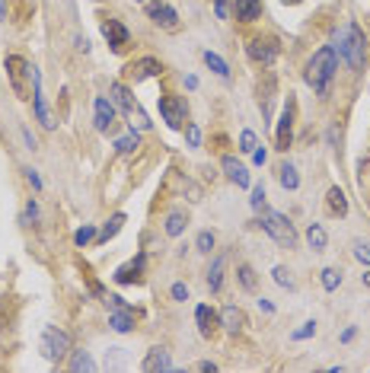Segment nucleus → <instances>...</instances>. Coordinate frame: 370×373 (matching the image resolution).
Returning a JSON list of instances; mask_svg holds the SVG:
<instances>
[{
  "label": "nucleus",
  "mask_w": 370,
  "mask_h": 373,
  "mask_svg": "<svg viewBox=\"0 0 370 373\" xmlns=\"http://www.w3.org/2000/svg\"><path fill=\"white\" fill-rule=\"evenodd\" d=\"M335 52L342 54L348 67L351 70H361L364 67V58H367V35L358 23H345L342 29H335Z\"/></svg>",
  "instance_id": "1"
},
{
  "label": "nucleus",
  "mask_w": 370,
  "mask_h": 373,
  "mask_svg": "<svg viewBox=\"0 0 370 373\" xmlns=\"http://www.w3.org/2000/svg\"><path fill=\"white\" fill-rule=\"evenodd\" d=\"M335 70H338V52H335L332 45H326V48H319V52L309 58L303 77H307V83L313 87V93L326 96L329 83H332V77H335Z\"/></svg>",
  "instance_id": "2"
},
{
  "label": "nucleus",
  "mask_w": 370,
  "mask_h": 373,
  "mask_svg": "<svg viewBox=\"0 0 370 373\" xmlns=\"http://www.w3.org/2000/svg\"><path fill=\"white\" fill-rule=\"evenodd\" d=\"M262 226H265V233L272 236L278 246H284V249H294L297 246V233H294V224L284 214H278V211H265V217H262Z\"/></svg>",
  "instance_id": "3"
},
{
  "label": "nucleus",
  "mask_w": 370,
  "mask_h": 373,
  "mask_svg": "<svg viewBox=\"0 0 370 373\" xmlns=\"http://www.w3.org/2000/svg\"><path fill=\"white\" fill-rule=\"evenodd\" d=\"M67 351H71V339H67V332L48 326V329L42 332V354L48 357V361H61Z\"/></svg>",
  "instance_id": "4"
},
{
  "label": "nucleus",
  "mask_w": 370,
  "mask_h": 373,
  "mask_svg": "<svg viewBox=\"0 0 370 373\" xmlns=\"http://www.w3.org/2000/svg\"><path fill=\"white\" fill-rule=\"evenodd\" d=\"M112 99H115V105H118V109H122V112L131 118V122H138L141 128H150L147 115L138 109V103L131 99V89H128V87H122V83H112Z\"/></svg>",
  "instance_id": "5"
},
{
  "label": "nucleus",
  "mask_w": 370,
  "mask_h": 373,
  "mask_svg": "<svg viewBox=\"0 0 370 373\" xmlns=\"http://www.w3.org/2000/svg\"><path fill=\"white\" fill-rule=\"evenodd\" d=\"M160 115L169 128H182L185 125V99L179 96H160Z\"/></svg>",
  "instance_id": "6"
},
{
  "label": "nucleus",
  "mask_w": 370,
  "mask_h": 373,
  "mask_svg": "<svg viewBox=\"0 0 370 373\" xmlns=\"http://www.w3.org/2000/svg\"><path fill=\"white\" fill-rule=\"evenodd\" d=\"M29 80H32V103H36V115H39V122H42L45 128H54V118H52V112H48V105H45L42 74H39V67H29Z\"/></svg>",
  "instance_id": "7"
},
{
  "label": "nucleus",
  "mask_w": 370,
  "mask_h": 373,
  "mask_svg": "<svg viewBox=\"0 0 370 373\" xmlns=\"http://www.w3.org/2000/svg\"><path fill=\"white\" fill-rule=\"evenodd\" d=\"M246 52L256 64L268 67V64H274V58H278V45H274L272 39H252V42L246 45Z\"/></svg>",
  "instance_id": "8"
},
{
  "label": "nucleus",
  "mask_w": 370,
  "mask_h": 373,
  "mask_svg": "<svg viewBox=\"0 0 370 373\" xmlns=\"http://www.w3.org/2000/svg\"><path fill=\"white\" fill-rule=\"evenodd\" d=\"M7 77H10V87H13V93L19 96V99H26V87H23V74H29V64L19 58V54H10L7 58Z\"/></svg>",
  "instance_id": "9"
},
{
  "label": "nucleus",
  "mask_w": 370,
  "mask_h": 373,
  "mask_svg": "<svg viewBox=\"0 0 370 373\" xmlns=\"http://www.w3.org/2000/svg\"><path fill=\"white\" fill-rule=\"evenodd\" d=\"M147 17L157 23V26H163V29H179V13L169 3H160V0H153V3H147Z\"/></svg>",
  "instance_id": "10"
},
{
  "label": "nucleus",
  "mask_w": 370,
  "mask_h": 373,
  "mask_svg": "<svg viewBox=\"0 0 370 373\" xmlns=\"http://www.w3.org/2000/svg\"><path fill=\"white\" fill-rule=\"evenodd\" d=\"M291 138H294V99H287V105H284V112H281V122H278V134H274L278 150L291 147Z\"/></svg>",
  "instance_id": "11"
},
{
  "label": "nucleus",
  "mask_w": 370,
  "mask_h": 373,
  "mask_svg": "<svg viewBox=\"0 0 370 373\" xmlns=\"http://www.w3.org/2000/svg\"><path fill=\"white\" fill-rule=\"evenodd\" d=\"M102 35H106V42L112 52H122L124 45H128V29H124L118 19H106V23H102Z\"/></svg>",
  "instance_id": "12"
},
{
  "label": "nucleus",
  "mask_w": 370,
  "mask_h": 373,
  "mask_svg": "<svg viewBox=\"0 0 370 373\" xmlns=\"http://www.w3.org/2000/svg\"><path fill=\"white\" fill-rule=\"evenodd\" d=\"M160 70H163V64H160L157 58H141V61L128 64V74L134 77V83H141V80H147V77H160Z\"/></svg>",
  "instance_id": "13"
},
{
  "label": "nucleus",
  "mask_w": 370,
  "mask_h": 373,
  "mask_svg": "<svg viewBox=\"0 0 370 373\" xmlns=\"http://www.w3.org/2000/svg\"><path fill=\"white\" fill-rule=\"evenodd\" d=\"M144 255H138L134 262H128V265H122V268L115 271V281L118 284H134V281H141V271H144Z\"/></svg>",
  "instance_id": "14"
},
{
  "label": "nucleus",
  "mask_w": 370,
  "mask_h": 373,
  "mask_svg": "<svg viewBox=\"0 0 370 373\" xmlns=\"http://www.w3.org/2000/svg\"><path fill=\"white\" fill-rule=\"evenodd\" d=\"M233 13H237L239 23H252V19L262 17V0H237Z\"/></svg>",
  "instance_id": "15"
},
{
  "label": "nucleus",
  "mask_w": 370,
  "mask_h": 373,
  "mask_svg": "<svg viewBox=\"0 0 370 373\" xmlns=\"http://www.w3.org/2000/svg\"><path fill=\"white\" fill-rule=\"evenodd\" d=\"M144 370H173V357H169L166 348H153L144 361Z\"/></svg>",
  "instance_id": "16"
},
{
  "label": "nucleus",
  "mask_w": 370,
  "mask_h": 373,
  "mask_svg": "<svg viewBox=\"0 0 370 373\" xmlns=\"http://www.w3.org/2000/svg\"><path fill=\"white\" fill-rule=\"evenodd\" d=\"M112 122H115L112 103H109L106 96H99V99H96V128L99 131H109V128H112Z\"/></svg>",
  "instance_id": "17"
},
{
  "label": "nucleus",
  "mask_w": 370,
  "mask_h": 373,
  "mask_svg": "<svg viewBox=\"0 0 370 373\" xmlns=\"http://www.w3.org/2000/svg\"><path fill=\"white\" fill-rule=\"evenodd\" d=\"M224 169H227V175L239 185V189H249V173H246V166L243 163H237L233 156H224Z\"/></svg>",
  "instance_id": "18"
},
{
  "label": "nucleus",
  "mask_w": 370,
  "mask_h": 373,
  "mask_svg": "<svg viewBox=\"0 0 370 373\" xmlns=\"http://www.w3.org/2000/svg\"><path fill=\"white\" fill-rule=\"evenodd\" d=\"M195 319H198V332H202L204 339H211V332H214V326H217V316H214V310L211 306H198L195 310Z\"/></svg>",
  "instance_id": "19"
},
{
  "label": "nucleus",
  "mask_w": 370,
  "mask_h": 373,
  "mask_svg": "<svg viewBox=\"0 0 370 373\" xmlns=\"http://www.w3.org/2000/svg\"><path fill=\"white\" fill-rule=\"evenodd\" d=\"M109 326H112L115 332H131L134 329V312L131 310H115Z\"/></svg>",
  "instance_id": "20"
},
{
  "label": "nucleus",
  "mask_w": 370,
  "mask_h": 373,
  "mask_svg": "<svg viewBox=\"0 0 370 373\" xmlns=\"http://www.w3.org/2000/svg\"><path fill=\"white\" fill-rule=\"evenodd\" d=\"M221 326L227 332H239L243 329V312H239L237 306H227V310L221 312Z\"/></svg>",
  "instance_id": "21"
},
{
  "label": "nucleus",
  "mask_w": 370,
  "mask_h": 373,
  "mask_svg": "<svg viewBox=\"0 0 370 373\" xmlns=\"http://www.w3.org/2000/svg\"><path fill=\"white\" fill-rule=\"evenodd\" d=\"M329 211H332V214H338V217H345V214H348V198H345L342 189H329Z\"/></svg>",
  "instance_id": "22"
},
{
  "label": "nucleus",
  "mask_w": 370,
  "mask_h": 373,
  "mask_svg": "<svg viewBox=\"0 0 370 373\" xmlns=\"http://www.w3.org/2000/svg\"><path fill=\"white\" fill-rule=\"evenodd\" d=\"M307 243L313 246V249H316V252H323V249H326V243H329L326 230H323V226H319V224H309V230H307Z\"/></svg>",
  "instance_id": "23"
},
{
  "label": "nucleus",
  "mask_w": 370,
  "mask_h": 373,
  "mask_svg": "<svg viewBox=\"0 0 370 373\" xmlns=\"http://www.w3.org/2000/svg\"><path fill=\"white\" fill-rule=\"evenodd\" d=\"M71 370L74 373H83V370H96V361L87 354V351H74L71 357Z\"/></svg>",
  "instance_id": "24"
},
{
  "label": "nucleus",
  "mask_w": 370,
  "mask_h": 373,
  "mask_svg": "<svg viewBox=\"0 0 370 373\" xmlns=\"http://www.w3.org/2000/svg\"><path fill=\"white\" fill-rule=\"evenodd\" d=\"M278 173H281V175H278V179H281V185H284V189H287V191H294V189H297V185H300V175H297V169H294L291 163H284L281 169H278Z\"/></svg>",
  "instance_id": "25"
},
{
  "label": "nucleus",
  "mask_w": 370,
  "mask_h": 373,
  "mask_svg": "<svg viewBox=\"0 0 370 373\" xmlns=\"http://www.w3.org/2000/svg\"><path fill=\"white\" fill-rule=\"evenodd\" d=\"M221 284H224V259H214L211 271H208V287L217 294V290H221Z\"/></svg>",
  "instance_id": "26"
},
{
  "label": "nucleus",
  "mask_w": 370,
  "mask_h": 373,
  "mask_svg": "<svg viewBox=\"0 0 370 373\" xmlns=\"http://www.w3.org/2000/svg\"><path fill=\"white\" fill-rule=\"evenodd\" d=\"M122 224H124V214H115V217L109 220L102 230H99V243H109V239H112V236L122 230Z\"/></svg>",
  "instance_id": "27"
},
{
  "label": "nucleus",
  "mask_w": 370,
  "mask_h": 373,
  "mask_svg": "<svg viewBox=\"0 0 370 373\" xmlns=\"http://www.w3.org/2000/svg\"><path fill=\"white\" fill-rule=\"evenodd\" d=\"M204 61H208V67L217 74V77H230V67H227V61H224L221 54H214V52H204Z\"/></svg>",
  "instance_id": "28"
},
{
  "label": "nucleus",
  "mask_w": 370,
  "mask_h": 373,
  "mask_svg": "<svg viewBox=\"0 0 370 373\" xmlns=\"http://www.w3.org/2000/svg\"><path fill=\"white\" fill-rule=\"evenodd\" d=\"M182 230H185V217H182V214H169V217H166V233L179 236Z\"/></svg>",
  "instance_id": "29"
},
{
  "label": "nucleus",
  "mask_w": 370,
  "mask_h": 373,
  "mask_svg": "<svg viewBox=\"0 0 370 373\" xmlns=\"http://www.w3.org/2000/svg\"><path fill=\"white\" fill-rule=\"evenodd\" d=\"M239 284L246 287V290H256V271L249 268V265H239Z\"/></svg>",
  "instance_id": "30"
},
{
  "label": "nucleus",
  "mask_w": 370,
  "mask_h": 373,
  "mask_svg": "<svg viewBox=\"0 0 370 373\" xmlns=\"http://www.w3.org/2000/svg\"><path fill=\"white\" fill-rule=\"evenodd\" d=\"M256 147H259L256 134H252V131H243V134H239V150H243V153H252Z\"/></svg>",
  "instance_id": "31"
},
{
  "label": "nucleus",
  "mask_w": 370,
  "mask_h": 373,
  "mask_svg": "<svg viewBox=\"0 0 370 373\" xmlns=\"http://www.w3.org/2000/svg\"><path fill=\"white\" fill-rule=\"evenodd\" d=\"M313 335H316V322L309 319V322H303V326H300V329L294 332L291 339H294V341H303V339H313Z\"/></svg>",
  "instance_id": "32"
},
{
  "label": "nucleus",
  "mask_w": 370,
  "mask_h": 373,
  "mask_svg": "<svg viewBox=\"0 0 370 373\" xmlns=\"http://www.w3.org/2000/svg\"><path fill=\"white\" fill-rule=\"evenodd\" d=\"M138 144H141V140H138V134H124V138L118 140L115 147H118V153H134V147H138Z\"/></svg>",
  "instance_id": "33"
},
{
  "label": "nucleus",
  "mask_w": 370,
  "mask_h": 373,
  "mask_svg": "<svg viewBox=\"0 0 370 373\" xmlns=\"http://www.w3.org/2000/svg\"><path fill=\"white\" fill-rule=\"evenodd\" d=\"M338 284H342V275H338V271H335V268L323 271V287H326V290H335Z\"/></svg>",
  "instance_id": "34"
},
{
  "label": "nucleus",
  "mask_w": 370,
  "mask_h": 373,
  "mask_svg": "<svg viewBox=\"0 0 370 373\" xmlns=\"http://www.w3.org/2000/svg\"><path fill=\"white\" fill-rule=\"evenodd\" d=\"M93 236H96V226H80L77 233H74V243H77V246H87Z\"/></svg>",
  "instance_id": "35"
},
{
  "label": "nucleus",
  "mask_w": 370,
  "mask_h": 373,
  "mask_svg": "<svg viewBox=\"0 0 370 373\" xmlns=\"http://www.w3.org/2000/svg\"><path fill=\"white\" fill-rule=\"evenodd\" d=\"M195 246H198V252H211L214 249V233H198V239H195Z\"/></svg>",
  "instance_id": "36"
},
{
  "label": "nucleus",
  "mask_w": 370,
  "mask_h": 373,
  "mask_svg": "<svg viewBox=\"0 0 370 373\" xmlns=\"http://www.w3.org/2000/svg\"><path fill=\"white\" fill-rule=\"evenodd\" d=\"M185 138H188L192 147H202V128L198 125H185Z\"/></svg>",
  "instance_id": "37"
},
{
  "label": "nucleus",
  "mask_w": 370,
  "mask_h": 373,
  "mask_svg": "<svg viewBox=\"0 0 370 373\" xmlns=\"http://www.w3.org/2000/svg\"><path fill=\"white\" fill-rule=\"evenodd\" d=\"M249 204H252V211H262L265 208V189H262V185H256V189H252V198H249Z\"/></svg>",
  "instance_id": "38"
},
{
  "label": "nucleus",
  "mask_w": 370,
  "mask_h": 373,
  "mask_svg": "<svg viewBox=\"0 0 370 373\" xmlns=\"http://www.w3.org/2000/svg\"><path fill=\"white\" fill-rule=\"evenodd\" d=\"M36 220H39V204L36 201H29L26 211H23V224H36Z\"/></svg>",
  "instance_id": "39"
},
{
  "label": "nucleus",
  "mask_w": 370,
  "mask_h": 373,
  "mask_svg": "<svg viewBox=\"0 0 370 373\" xmlns=\"http://www.w3.org/2000/svg\"><path fill=\"white\" fill-rule=\"evenodd\" d=\"M274 281H278V284H281V287H294V281H291V271H287V268H281V265L274 268Z\"/></svg>",
  "instance_id": "40"
},
{
  "label": "nucleus",
  "mask_w": 370,
  "mask_h": 373,
  "mask_svg": "<svg viewBox=\"0 0 370 373\" xmlns=\"http://www.w3.org/2000/svg\"><path fill=\"white\" fill-rule=\"evenodd\" d=\"M354 259L364 262V265H370V246H364V243L354 246Z\"/></svg>",
  "instance_id": "41"
},
{
  "label": "nucleus",
  "mask_w": 370,
  "mask_h": 373,
  "mask_svg": "<svg viewBox=\"0 0 370 373\" xmlns=\"http://www.w3.org/2000/svg\"><path fill=\"white\" fill-rule=\"evenodd\" d=\"M118 364H122V348H109L106 367H118Z\"/></svg>",
  "instance_id": "42"
},
{
  "label": "nucleus",
  "mask_w": 370,
  "mask_h": 373,
  "mask_svg": "<svg viewBox=\"0 0 370 373\" xmlns=\"http://www.w3.org/2000/svg\"><path fill=\"white\" fill-rule=\"evenodd\" d=\"M173 297H176V300H188V287H185V284H173Z\"/></svg>",
  "instance_id": "43"
},
{
  "label": "nucleus",
  "mask_w": 370,
  "mask_h": 373,
  "mask_svg": "<svg viewBox=\"0 0 370 373\" xmlns=\"http://www.w3.org/2000/svg\"><path fill=\"white\" fill-rule=\"evenodd\" d=\"M26 179L32 182V189H42V179H39V173L36 169H26Z\"/></svg>",
  "instance_id": "44"
},
{
  "label": "nucleus",
  "mask_w": 370,
  "mask_h": 373,
  "mask_svg": "<svg viewBox=\"0 0 370 373\" xmlns=\"http://www.w3.org/2000/svg\"><path fill=\"white\" fill-rule=\"evenodd\" d=\"M252 160H256V163H259V166H262V163H265V147H262V150H259V147H256V150H252Z\"/></svg>",
  "instance_id": "45"
},
{
  "label": "nucleus",
  "mask_w": 370,
  "mask_h": 373,
  "mask_svg": "<svg viewBox=\"0 0 370 373\" xmlns=\"http://www.w3.org/2000/svg\"><path fill=\"white\" fill-rule=\"evenodd\" d=\"M198 370H204V373H214V370H217V367H214L211 361H202V364H198Z\"/></svg>",
  "instance_id": "46"
},
{
  "label": "nucleus",
  "mask_w": 370,
  "mask_h": 373,
  "mask_svg": "<svg viewBox=\"0 0 370 373\" xmlns=\"http://www.w3.org/2000/svg\"><path fill=\"white\" fill-rule=\"evenodd\" d=\"M354 335H358V329H354V326H351V329H345V335H342V341H351V339H354Z\"/></svg>",
  "instance_id": "47"
},
{
  "label": "nucleus",
  "mask_w": 370,
  "mask_h": 373,
  "mask_svg": "<svg viewBox=\"0 0 370 373\" xmlns=\"http://www.w3.org/2000/svg\"><path fill=\"white\" fill-rule=\"evenodd\" d=\"M364 284H370V271H367V275H364Z\"/></svg>",
  "instance_id": "48"
},
{
  "label": "nucleus",
  "mask_w": 370,
  "mask_h": 373,
  "mask_svg": "<svg viewBox=\"0 0 370 373\" xmlns=\"http://www.w3.org/2000/svg\"><path fill=\"white\" fill-rule=\"evenodd\" d=\"M284 3H300V0H284Z\"/></svg>",
  "instance_id": "49"
}]
</instances>
